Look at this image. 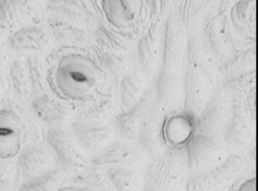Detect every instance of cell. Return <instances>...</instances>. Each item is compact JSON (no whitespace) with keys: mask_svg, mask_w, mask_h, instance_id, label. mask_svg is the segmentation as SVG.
Wrapping results in <instances>:
<instances>
[{"mask_svg":"<svg viewBox=\"0 0 258 191\" xmlns=\"http://www.w3.org/2000/svg\"><path fill=\"white\" fill-rule=\"evenodd\" d=\"M194 130V125L188 117L176 115L168 119L164 133L168 142L174 145H180L189 139Z\"/></svg>","mask_w":258,"mask_h":191,"instance_id":"cell-1","label":"cell"}]
</instances>
